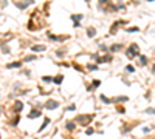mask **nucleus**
Wrapping results in <instances>:
<instances>
[{
	"label": "nucleus",
	"mask_w": 155,
	"mask_h": 139,
	"mask_svg": "<svg viewBox=\"0 0 155 139\" xmlns=\"http://www.w3.org/2000/svg\"><path fill=\"white\" fill-rule=\"evenodd\" d=\"M67 128H68V130H73V128H74V124H73V122H68V124H67Z\"/></svg>",
	"instance_id": "nucleus-7"
},
{
	"label": "nucleus",
	"mask_w": 155,
	"mask_h": 139,
	"mask_svg": "<svg viewBox=\"0 0 155 139\" xmlns=\"http://www.w3.org/2000/svg\"><path fill=\"white\" fill-rule=\"evenodd\" d=\"M137 49H138V48H137V45H134V46H132V49L129 48L127 56H129V57H134V56H137V54H138V51H137Z\"/></svg>",
	"instance_id": "nucleus-1"
},
{
	"label": "nucleus",
	"mask_w": 155,
	"mask_h": 139,
	"mask_svg": "<svg viewBox=\"0 0 155 139\" xmlns=\"http://www.w3.org/2000/svg\"><path fill=\"white\" fill-rule=\"evenodd\" d=\"M78 121H79V122H84V124H85V122H88V121H90V118H88V116H82V118L79 116V118H78Z\"/></svg>",
	"instance_id": "nucleus-4"
},
{
	"label": "nucleus",
	"mask_w": 155,
	"mask_h": 139,
	"mask_svg": "<svg viewBox=\"0 0 155 139\" xmlns=\"http://www.w3.org/2000/svg\"><path fill=\"white\" fill-rule=\"evenodd\" d=\"M146 113H155V110H152V108H149V110H146Z\"/></svg>",
	"instance_id": "nucleus-9"
},
{
	"label": "nucleus",
	"mask_w": 155,
	"mask_h": 139,
	"mask_svg": "<svg viewBox=\"0 0 155 139\" xmlns=\"http://www.w3.org/2000/svg\"><path fill=\"white\" fill-rule=\"evenodd\" d=\"M31 51H37V53H39V51H45V46H44V45H34V46L31 48Z\"/></svg>",
	"instance_id": "nucleus-2"
},
{
	"label": "nucleus",
	"mask_w": 155,
	"mask_h": 139,
	"mask_svg": "<svg viewBox=\"0 0 155 139\" xmlns=\"http://www.w3.org/2000/svg\"><path fill=\"white\" fill-rule=\"evenodd\" d=\"M28 5H30V2H27V3H17V6H19V8H27Z\"/></svg>",
	"instance_id": "nucleus-5"
},
{
	"label": "nucleus",
	"mask_w": 155,
	"mask_h": 139,
	"mask_svg": "<svg viewBox=\"0 0 155 139\" xmlns=\"http://www.w3.org/2000/svg\"><path fill=\"white\" fill-rule=\"evenodd\" d=\"M95 34V30H88V36H93Z\"/></svg>",
	"instance_id": "nucleus-8"
},
{
	"label": "nucleus",
	"mask_w": 155,
	"mask_h": 139,
	"mask_svg": "<svg viewBox=\"0 0 155 139\" xmlns=\"http://www.w3.org/2000/svg\"><path fill=\"white\" fill-rule=\"evenodd\" d=\"M39 115H41V113H39V111H33L31 115H30V118H37Z\"/></svg>",
	"instance_id": "nucleus-6"
},
{
	"label": "nucleus",
	"mask_w": 155,
	"mask_h": 139,
	"mask_svg": "<svg viewBox=\"0 0 155 139\" xmlns=\"http://www.w3.org/2000/svg\"><path fill=\"white\" fill-rule=\"evenodd\" d=\"M45 107H47V108H56V107H58V102H54V100H50V102H47Z\"/></svg>",
	"instance_id": "nucleus-3"
}]
</instances>
